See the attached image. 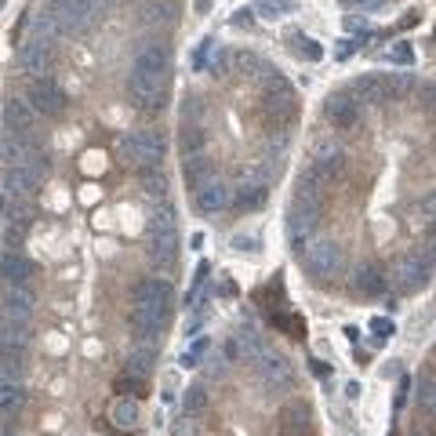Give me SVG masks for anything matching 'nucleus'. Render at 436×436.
<instances>
[{
	"label": "nucleus",
	"instance_id": "nucleus-21",
	"mask_svg": "<svg viewBox=\"0 0 436 436\" xmlns=\"http://www.w3.org/2000/svg\"><path fill=\"white\" fill-rule=\"evenodd\" d=\"M29 328L26 324H0V357H19L22 349H29Z\"/></svg>",
	"mask_w": 436,
	"mask_h": 436
},
{
	"label": "nucleus",
	"instance_id": "nucleus-28",
	"mask_svg": "<svg viewBox=\"0 0 436 436\" xmlns=\"http://www.w3.org/2000/svg\"><path fill=\"white\" fill-rule=\"evenodd\" d=\"M22 382H0V418H11L15 411L22 407Z\"/></svg>",
	"mask_w": 436,
	"mask_h": 436
},
{
	"label": "nucleus",
	"instance_id": "nucleus-29",
	"mask_svg": "<svg viewBox=\"0 0 436 436\" xmlns=\"http://www.w3.org/2000/svg\"><path fill=\"white\" fill-rule=\"evenodd\" d=\"M142 22L145 26L175 22V4H171V0H150V4H142Z\"/></svg>",
	"mask_w": 436,
	"mask_h": 436
},
{
	"label": "nucleus",
	"instance_id": "nucleus-33",
	"mask_svg": "<svg viewBox=\"0 0 436 436\" xmlns=\"http://www.w3.org/2000/svg\"><path fill=\"white\" fill-rule=\"evenodd\" d=\"M179 150H182V160L204 153V131H200V127H186L182 138H179Z\"/></svg>",
	"mask_w": 436,
	"mask_h": 436
},
{
	"label": "nucleus",
	"instance_id": "nucleus-30",
	"mask_svg": "<svg viewBox=\"0 0 436 436\" xmlns=\"http://www.w3.org/2000/svg\"><path fill=\"white\" fill-rule=\"evenodd\" d=\"M138 182H142L145 197H164V193H168V179H164V171H160V168H142Z\"/></svg>",
	"mask_w": 436,
	"mask_h": 436
},
{
	"label": "nucleus",
	"instance_id": "nucleus-12",
	"mask_svg": "<svg viewBox=\"0 0 436 436\" xmlns=\"http://www.w3.org/2000/svg\"><path fill=\"white\" fill-rule=\"evenodd\" d=\"M342 160H346V153L338 150V145H320L316 156H313V164L305 168V175H309L316 186H328L334 175L342 171Z\"/></svg>",
	"mask_w": 436,
	"mask_h": 436
},
{
	"label": "nucleus",
	"instance_id": "nucleus-48",
	"mask_svg": "<svg viewBox=\"0 0 436 436\" xmlns=\"http://www.w3.org/2000/svg\"><path fill=\"white\" fill-rule=\"evenodd\" d=\"M353 4H360L364 11H375V8H382V4H385V0H353Z\"/></svg>",
	"mask_w": 436,
	"mask_h": 436
},
{
	"label": "nucleus",
	"instance_id": "nucleus-13",
	"mask_svg": "<svg viewBox=\"0 0 436 436\" xmlns=\"http://www.w3.org/2000/svg\"><path fill=\"white\" fill-rule=\"evenodd\" d=\"M193 197H197V207L204 215H218V211H225V207L233 204V189L225 186L222 179H207Z\"/></svg>",
	"mask_w": 436,
	"mask_h": 436
},
{
	"label": "nucleus",
	"instance_id": "nucleus-37",
	"mask_svg": "<svg viewBox=\"0 0 436 436\" xmlns=\"http://www.w3.org/2000/svg\"><path fill=\"white\" fill-rule=\"evenodd\" d=\"M0 382H22V360L19 357H0Z\"/></svg>",
	"mask_w": 436,
	"mask_h": 436
},
{
	"label": "nucleus",
	"instance_id": "nucleus-47",
	"mask_svg": "<svg viewBox=\"0 0 436 436\" xmlns=\"http://www.w3.org/2000/svg\"><path fill=\"white\" fill-rule=\"evenodd\" d=\"M287 331H291V334H295V338H298V334L305 331V324H302V320H298V316H291V320H287Z\"/></svg>",
	"mask_w": 436,
	"mask_h": 436
},
{
	"label": "nucleus",
	"instance_id": "nucleus-20",
	"mask_svg": "<svg viewBox=\"0 0 436 436\" xmlns=\"http://www.w3.org/2000/svg\"><path fill=\"white\" fill-rule=\"evenodd\" d=\"M109 422L124 429V433H131L142 426V407H138V400L135 396H117V403L109 407Z\"/></svg>",
	"mask_w": 436,
	"mask_h": 436
},
{
	"label": "nucleus",
	"instance_id": "nucleus-14",
	"mask_svg": "<svg viewBox=\"0 0 436 436\" xmlns=\"http://www.w3.org/2000/svg\"><path fill=\"white\" fill-rule=\"evenodd\" d=\"M324 117L334 127L349 131V127H357V120H360V102L353 99V95H331V99L324 102Z\"/></svg>",
	"mask_w": 436,
	"mask_h": 436
},
{
	"label": "nucleus",
	"instance_id": "nucleus-8",
	"mask_svg": "<svg viewBox=\"0 0 436 436\" xmlns=\"http://www.w3.org/2000/svg\"><path fill=\"white\" fill-rule=\"evenodd\" d=\"M26 102L37 113H44V117H58V113H66V91H62L51 76H37V80H29V88H26Z\"/></svg>",
	"mask_w": 436,
	"mask_h": 436
},
{
	"label": "nucleus",
	"instance_id": "nucleus-3",
	"mask_svg": "<svg viewBox=\"0 0 436 436\" xmlns=\"http://www.w3.org/2000/svg\"><path fill=\"white\" fill-rule=\"evenodd\" d=\"M150 255L164 266L179 258V222H175V207L168 204L150 215Z\"/></svg>",
	"mask_w": 436,
	"mask_h": 436
},
{
	"label": "nucleus",
	"instance_id": "nucleus-35",
	"mask_svg": "<svg viewBox=\"0 0 436 436\" xmlns=\"http://www.w3.org/2000/svg\"><path fill=\"white\" fill-rule=\"evenodd\" d=\"M182 407H186V414H200L207 407V389L204 385H189L186 396H182Z\"/></svg>",
	"mask_w": 436,
	"mask_h": 436
},
{
	"label": "nucleus",
	"instance_id": "nucleus-24",
	"mask_svg": "<svg viewBox=\"0 0 436 436\" xmlns=\"http://www.w3.org/2000/svg\"><path fill=\"white\" fill-rule=\"evenodd\" d=\"M186 186L197 193L207 179H215V164H211V156L207 153H197V156H186Z\"/></svg>",
	"mask_w": 436,
	"mask_h": 436
},
{
	"label": "nucleus",
	"instance_id": "nucleus-19",
	"mask_svg": "<svg viewBox=\"0 0 436 436\" xmlns=\"http://www.w3.org/2000/svg\"><path fill=\"white\" fill-rule=\"evenodd\" d=\"M236 204L244 207V211H255V207L266 204V175L262 171L244 175V182H240V189H236Z\"/></svg>",
	"mask_w": 436,
	"mask_h": 436
},
{
	"label": "nucleus",
	"instance_id": "nucleus-23",
	"mask_svg": "<svg viewBox=\"0 0 436 436\" xmlns=\"http://www.w3.org/2000/svg\"><path fill=\"white\" fill-rule=\"evenodd\" d=\"M0 273H4V284H29V277H33V262H29L26 255L8 251L4 258H0Z\"/></svg>",
	"mask_w": 436,
	"mask_h": 436
},
{
	"label": "nucleus",
	"instance_id": "nucleus-43",
	"mask_svg": "<svg viewBox=\"0 0 436 436\" xmlns=\"http://www.w3.org/2000/svg\"><path fill=\"white\" fill-rule=\"evenodd\" d=\"M371 331H375L378 338L393 334V320H385V316H375V320H371Z\"/></svg>",
	"mask_w": 436,
	"mask_h": 436
},
{
	"label": "nucleus",
	"instance_id": "nucleus-41",
	"mask_svg": "<svg viewBox=\"0 0 436 436\" xmlns=\"http://www.w3.org/2000/svg\"><path fill=\"white\" fill-rule=\"evenodd\" d=\"M204 353H207V338H197V342H193V346L182 353V367H197Z\"/></svg>",
	"mask_w": 436,
	"mask_h": 436
},
{
	"label": "nucleus",
	"instance_id": "nucleus-4",
	"mask_svg": "<svg viewBox=\"0 0 436 436\" xmlns=\"http://www.w3.org/2000/svg\"><path fill=\"white\" fill-rule=\"evenodd\" d=\"M302 262L313 280H331L342 273V248L334 240H313V244H305Z\"/></svg>",
	"mask_w": 436,
	"mask_h": 436
},
{
	"label": "nucleus",
	"instance_id": "nucleus-7",
	"mask_svg": "<svg viewBox=\"0 0 436 436\" xmlns=\"http://www.w3.org/2000/svg\"><path fill=\"white\" fill-rule=\"evenodd\" d=\"M429 273H433V244L426 248V255H403L396 269H393V280L400 291H422L429 284Z\"/></svg>",
	"mask_w": 436,
	"mask_h": 436
},
{
	"label": "nucleus",
	"instance_id": "nucleus-40",
	"mask_svg": "<svg viewBox=\"0 0 436 436\" xmlns=\"http://www.w3.org/2000/svg\"><path fill=\"white\" fill-rule=\"evenodd\" d=\"M411 84H414V76H411V73H393L389 80H385V95H403Z\"/></svg>",
	"mask_w": 436,
	"mask_h": 436
},
{
	"label": "nucleus",
	"instance_id": "nucleus-26",
	"mask_svg": "<svg viewBox=\"0 0 436 436\" xmlns=\"http://www.w3.org/2000/svg\"><path fill=\"white\" fill-rule=\"evenodd\" d=\"M357 291H364V295H382V291H385V273H382V266H375V262L360 266V269H357Z\"/></svg>",
	"mask_w": 436,
	"mask_h": 436
},
{
	"label": "nucleus",
	"instance_id": "nucleus-11",
	"mask_svg": "<svg viewBox=\"0 0 436 436\" xmlns=\"http://www.w3.org/2000/svg\"><path fill=\"white\" fill-rule=\"evenodd\" d=\"M131 302H135V305H153V309L168 313L171 305H175V287H171V280L145 277V280H138V284H135V291H131Z\"/></svg>",
	"mask_w": 436,
	"mask_h": 436
},
{
	"label": "nucleus",
	"instance_id": "nucleus-6",
	"mask_svg": "<svg viewBox=\"0 0 436 436\" xmlns=\"http://www.w3.org/2000/svg\"><path fill=\"white\" fill-rule=\"evenodd\" d=\"M99 15V0H55L51 19L62 33H84Z\"/></svg>",
	"mask_w": 436,
	"mask_h": 436
},
{
	"label": "nucleus",
	"instance_id": "nucleus-16",
	"mask_svg": "<svg viewBox=\"0 0 436 436\" xmlns=\"http://www.w3.org/2000/svg\"><path fill=\"white\" fill-rule=\"evenodd\" d=\"M37 156V145L29 142V135L22 131H8L0 135V160H8V164H26V160H33Z\"/></svg>",
	"mask_w": 436,
	"mask_h": 436
},
{
	"label": "nucleus",
	"instance_id": "nucleus-25",
	"mask_svg": "<svg viewBox=\"0 0 436 436\" xmlns=\"http://www.w3.org/2000/svg\"><path fill=\"white\" fill-rule=\"evenodd\" d=\"M280 422H284L287 436H305L309 433V407H305V403H291V407H284Z\"/></svg>",
	"mask_w": 436,
	"mask_h": 436
},
{
	"label": "nucleus",
	"instance_id": "nucleus-9",
	"mask_svg": "<svg viewBox=\"0 0 436 436\" xmlns=\"http://www.w3.org/2000/svg\"><path fill=\"white\" fill-rule=\"evenodd\" d=\"M44 171H47V160H40V153L33 160H26V164H11L8 168V197H22V200L33 197Z\"/></svg>",
	"mask_w": 436,
	"mask_h": 436
},
{
	"label": "nucleus",
	"instance_id": "nucleus-32",
	"mask_svg": "<svg viewBox=\"0 0 436 436\" xmlns=\"http://www.w3.org/2000/svg\"><path fill=\"white\" fill-rule=\"evenodd\" d=\"M291 11H295V0H258L255 4V15H262V19H284Z\"/></svg>",
	"mask_w": 436,
	"mask_h": 436
},
{
	"label": "nucleus",
	"instance_id": "nucleus-17",
	"mask_svg": "<svg viewBox=\"0 0 436 436\" xmlns=\"http://www.w3.org/2000/svg\"><path fill=\"white\" fill-rule=\"evenodd\" d=\"M255 360H258V375H262L266 385H291V367H287V360L280 357V353L262 349Z\"/></svg>",
	"mask_w": 436,
	"mask_h": 436
},
{
	"label": "nucleus",
	"instance_id": "nucleus-15",
	"mask_svg": "<svg viewBox=\"0 0 436 436\" xmlns=\"http://www.w3.org/2000/svg\"><path fill=\"white\" fill-rule=\"evenodd\" d=\"M47 62H51V40L29 37V40L19 47V70H22V73H44Z\"/></svg>",
	"mask_w": 436,
	"mask_h": 436
},
{
	"label": "nucleus",
	"instance_id": "nucleus-34",
	"mask_svg": "<svg viewBox=\"0 0 436 436\" xmlns=\"http://www.w3.org/2000/svg\"><path fill=\"white\" fill-rule=\"evenodd\" d=\"M233 62H236V73H244V76H262V73H269V66H262V58H258L255 51H240Z\"/></svg>",
	"mask_w": 436,
	"mask_h": 436
},
{
	"label": "nucleus",
	"instance_id": "nucleus-10",
	"mask_svg": "<svg viewBox=\"0 0 436 436\" xmlns=\"http://www.w3.org/2000/svg\"><path fill=\"white\" fill-rule=\"evenodd\" d=\"M4 316L11 324H29L37 313V291L29 284H4Z\"/></svg>",
	"mask_w": 436,
	"mask_h": 436
},
{
	"label": "nucleus",
	"instance_id": "nucleus-46",
	"mask_svg": "<svg viewBox=\"0 0 436 436\" xmlns=\"http://www.w3.org/2000/svg\"><path fill=\"white\" fill-rule=\"evenodd\" d=\"M225 62H229V55H225V51H218V55L211 58V70H215V73H222V70H225Z\"/></svg>",
	"mask_w": 436,
	"mask_h": 436
},
{
	"label": "nucleus",
	"instance_id": "nucleus-5",
	"mask_svg": "<svg viewBox=\"0 0 436 436\" xmlns=\"http://www.w3.org/2000/svg\"><path fill=\"white\" fill-rule=\"evenodd\" d=\"M120 150L138 171L142 168H160V160H164V138L153 135V131H131V135H124Z\"/></svg>",
	"mask_w": 436,
	"mask_h": 436
},
{
	"label": "nucleus",
	"instance_id": "nucleus-45",
	"mask_svg": "<svg viewBox=\"0 0 436 436\" xmlns=\"http://www.w3.org/2000/svg\"><path fill=\"white\" fill-rule=\"evenodd\" d=\"M353 55V40H338V51H334V58H349Z\"/></svg>",
	"mask_w": 436,
	"mask_h": 436
},
{
	"label": "nucleus",
	"instance_id": "nucleus-44",
	"mask_svg": "<svg viewBox=\"0 0 436 436\" xmlns=\"http://www.w3.org/2000/svg\"><path fill=\"white\" fill-rule=\"evenodd\" d=\"M233 248H236V251H255V240H251V236H236Z\"/></svg>",
	"mask_w": 436,
	"mask_h": 436
},
{
	"label": "nucleus",
	"instance_id": "nucleus-31",
	"mask_svg": "<svg viewBox=\"0 0 436 436\" xmlns=\"http://www.w3.org/2000/svg\"><path fill=\"white\" fill-rule=\"evenodd\" d=\"M124 375L145 382V378L153 375V353H150V349H135L131 357H127V371H124Z\"/></svg>",
	"mask_w": 436,
	"mask_h": 436
},
{
	"label": "nucleus",
	"instance_id": "nucleus-22",
	"mask_svg": "<svg viewBox=\"0 0 436 436\" xmlns=\"http://www.w3.org/2000/svg\"><path fill=\"white\" fill-rule=\"evenodd\" d=\"M4 117H8V127H11V131L29 135V131L37 127V109L29 106L26 99H11V102L4 106Z\"/></svg>",
	"mask_w": 436,
	"mask_h": 436
},
{
	"label": "nucleus",
	"instance_id": "nucleus-39",
	"mask_svg": "<svg viewBox=\"0 0 436 436\" xmlns=\"http://www.w3.org/2000/svg\"><path fill=\"white\" fill-rule=\"evenodd\" d=\"M117 393L138 400V396L145 393V382H142V378H131V375H124V378H117Z\"/></svg>",
	"mask_w": 436,
	"mask_h": 436
},
{
	"label": "nucleus",
	"instance_id": "nucleus-36",
	"mask_svg": "<svg viewBox=\"0 0 436 436\" xmlns=\"http://www.w3.org/2000/svg\"><path fill=\"white\" fill-rule=\"evenodd\" d=\"M291 40H295V44H298V55H302V58H309V62H320V58H324V47H320L316 40H309V37H302V33H295V37H291Z\"/></svg>",
	"mask_w": 436,
	"mask_h": 436
},
{
	"label": "nucleus",
	"instance_id": "nucleus-27",
	"mask_svg": "<svg viewBox=\"0 0 436 436\" xmlns=\"http://www.w3.org/2000/svg\"><path fill=\"white\" fill-rule=\"evenodd\" d=\"M353 95H357L360 102H382L385 99V80L375 76V73H367L360 80H353Z\"/></svg>",
	"mask_w": 436,
	"mask_h": 436
},
{
	"label": "nucleus",
	"instance_id": "nucleus-2",
	"mask_svg": "<svg viewBox=\"0 0 436 436\" xmlns=\"http://www.w3.org/2000/svg\"><path fill=\"white\" fill-rule=\"evenodd\" d=\"M320 211H324V186H316L309 175L302 171V182H298V197L287 211V236L295 248H305L309 236L316 233V222H320Z\"/></svg>",
	"mask_w": 436,
	"mask_h": 436
},
{
	"label": "nucleus",
	"instance_id": "nucleus-1",
	"mask_svg": "<svg viewBox=\"0 0 436 436\" xmlns=\"http://www.w3.org/2000/svg\"><path fill=\"white\" fill-rule=\"evenodd\" d=\"M168 47L160 40H142L135 62H131V80H127V91H131V102L138 109H156L160 106V88H164L168 76Z\"/></svg>",
	"mask_w": 436,
	"mask_h": 436
},
{
	"label": "nucleus",
	"instance_id": "nucleus-38",
	"mask_svg": "<svg viewBox=\"0 0 436 436\" xmlns=\"http://www.w3.org/2000/svg\"><path fill=\"white\" fill-rule=\"evenodd\" d=\"M418 403H422L426 411H433V371L418 375Z\"/></svg>",
	"mask_w": 436,
	"mask_h": 436
},
{
	"label": "nucleus",
	"instance_id": "nucleus-42",
	"mask_svg": "<svg viewBox=\"0 0 436 436\" xmlns=\"http://www.w3.org/2000/svg\"><path fill=\"white\" fill-rule=\"evenodd\" d=\"M393 62H400V66H411V62H414V51H411L407 44H396V47H393Z\"/></svg>",
	"mask_w": 436,
	"mask_h": 436
},
{
	"label": "nucleus",
	"instance_id": "nucleus-18",
	"mask_svg": "<svg viewBox=\"0 0 436 436\" xmlns=\"http://www.w3.org/2000/svg\"><path fill=\"white\" fill-rule=\"evenodd\" d=\"M164 320H168V313L153 309V305H131V328L145 338V342H153V338L160 334Z\"/></svg>",
	"mask_w": 436,
	"mask_h": 436
}]
</instances>
